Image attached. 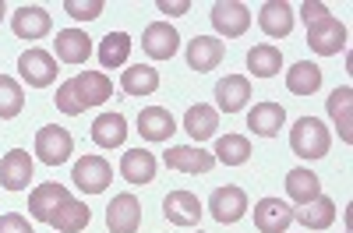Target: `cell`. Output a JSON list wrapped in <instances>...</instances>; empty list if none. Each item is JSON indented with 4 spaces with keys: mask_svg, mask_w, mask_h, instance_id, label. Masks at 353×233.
<instances>
[{
    "mask_svg": "<svg viewBox=\"0 0 353 233\" xmlns=\"http://www.w3.org/2000/svg\"><path fill=\"white\" fill-rule=\"evenodd\" d=\"M286 194L297 201V205H307L311 198H318L321 194V181H318V173H311V170H290L286 173Z\"/></svg>",
    "mask_w": 353,
    "mask_h": 233,
    "instance_id": "f1b7e54d",
    "label": "cell"
},
{
    "mask_svg": "<svg viewBox=\"0 0 353 233\" xmlns=\"http://www.w3.org/2000/svg\"><path fill=\"white\" fill-rule=\"evenodd\" d=\"M68 188L64 184H39L32 194H28V212H32V219L39 223H50L53 212L61 209V201H68Z\"/></svg>",
    "mask_w": 353,
    "mask_h": 233,
    "instance_id": "ac0fdd59",
    "label": "cell"
},
{
    "mask_svg": "<svg viewBox=\"0 0 353 233\" xmlns=\"http://www.w3.org/2000/svg\"><path fill=\"white\" fill-rule=\"evenodd\" d=\"M88 53H92V39H88L81 28H64V32H57V61L85 64Z\"/></svg>",
    "mask_w": 353,
    "mask_h": 233,
    "instance_id": "44dd1931",
    "label": "cell"
},
{
    "mask_svg": "<svg viewBox=\"0 0 353 233\" xmlns=\"http://www.w3.org/2000/svg\"><path fill=\"white\" fill-rule=\"evenodd\" d=\"M18 71H21V78L32 85V89H46V85H53L57 81V61H53V53H46V50H25L21 57H18Z\"/></svg>",
    "mask_w": 353,
    "mask_h": 233,
    "instance_id": "3957f363",
    "label": "cell"
},
{
    "mask_svg": "<svg viewBox=\"0 0 353 233\" xmlns=\"http://www.w3.org/2000/svg\"><path fill=\"white\" fill-rule=\"evenodd\" d=\"M159 11L176 18V14H188L191 11V0H159Z\"/></svg>",
    "mask_w": 353,
    "mask_h": 233,
    "instance_id": "f35d334b",
    "label": "cell"
},
{
    "mask_svg": "<svg viewBox=\"0 0 353 233\" xmlns=\"http://www.w3.org/2000/svg\"><path fill=\"white\" fill-rule=\"evenodd\" d=\"M258 25H261L265 36L286 39L293 32V8L286 4V0H269V4L258 11Z\"/></svg>",
    "mask_w": 353,
    "mask_h": 233,
    "instance_id": "e0dca14e",
    "label": "cell"
},
{
    "mask_svg": "<svg viewBox=\"0 0 353 233\" xmlns=\"http://www.w3.org/2000/svg\"><path fill=\"white\" fill-rule=\"evenodd\" d=\"M28 181H32V156L25 149H14L0 159V184L8 191H25Z\"/></svg>",
    "mask_w": 353,
    "mask_h": 233,
    "instance_id": "4fadbf2b",
    "label": "cell"
},
{
    "mask_svg": "<svg viewBox=\"0 0 353 233\" xmlns=\"http://www.w3.org/2000/svg\"><path fill=\"white\" fill-rule=\"evenodd\" d=\"M50 14L39 8V4H21L11 18V28H14V36L18 39H43L50 32Z\"/></svg>",
    "mask_w": 353,
    "mask_h": 233,
    "instance_id": "5bb4252c",
    "label": "cell"
},
{
    "mask_svg": "<svg viewBox=\"0 0 353 233\" xmlns=\"http://www.w3.org/2000/svg\"><path fill=\"white\" fill-rule=\"evenodd\" d=\"M25 106V92L21 85L8 74H0V121H11V116H18Z\"/></svg>",
    "mask_w": 353,
    "mask_h": 233,
    "instance_id": "e575fe53",
    "label": "cell"
},
{
    "mask_svg": "<svg viewBox=\"0 0 353 233\" xmlns=\"http://www.w3.org/2000/svg\"><path fill=\"white\" fill-rule=\"evenodd\" d=\"M121 89L128 96H152L159 89V71L149 64H138V68H124L121 74Z\"/></svg>",
    "mask_w": 353,
    "mask_h": 233,
    "instance_id": "83f0119b",
    "label": "cell"
},
{
    "mask_svg": "<svg viewBox=\"0 0 353 233\" xmlns=\"http://www.w3.org/2000/svg\"><path fill=\"white\" fill-rule=\"evenodd\" d=\"M103 0H64V11L71 14V18H78V21H92V18H99L103 14Z\"/></svg>",
    "mask_w": 353,
    "mask_h": 233,
    "instance_id": "d590c367",
    "label": "cell"
},
{
    "mask_svg": "<svg viewBox=\"0 0 353 233\" xmlns=\"http://www.w3.org/2000/svg\"><path fill=\"white\" fill-rule=\"evenodd\" d=\"M163 216L173 226H194L201 219V201L191 191H170L163 198Z\"/></svg>",
    "mask_w": 353,
    "mask_h": 233,
    "instance_id": "7c38bea8",
    "label": "cell"
},
{
    "mask_svg": "<svg viewBox=\"0 0 353 233\" xmlns=\"http://www.w3.org/2000/svg\"><path fill=\"white\" fill-rule=\"evenodd\" d=\"M141 50L152 57V61H170V57L181 50V32L170 21H152L141 32Z\"/></svg>",
    "mask_w": 353,
    "mask_h": 233,
    "instance_id": "52a82bcc",
    "label": "cell"
},
{
    "mask_svg": "<svg viewBox=\"0 0 353 233\" xmlns=\"http://www.w3.org/2000/svg\"><path fill=\"white\" fill-rule=\"evenodd\" d=\"M293 219H297L301 226H307V230H329L336 223V201L318 194V198L307 201V205H301L297 212H293Z\"/></svg>",
    "mask_w": 353,
    "mask_h": 233,
    "instance_id": "603a6c76",
    "label": "cell"
},
{
    "mask_svg": "<svg viewBox=\"0 0 353 233\" xmlns=\"http://www.w3.org/2000/svg\"><path fill=\"white\" fill-rule=\"evenodd\" d=\"M106 226L110 233H138L141 226V205L134 194H117L106 205Z\"/></svg>",
    "mask_w": 353,
    "mask_h": 233,
    "instance_id": "30bf717a",
    "label": "cell"
},
{
    "mask_svg": "<svg viewBox=\"0 0 353 233\" xmlns=\"http://www.w3.org/2000/svg\"><path fill=\"white\" fill-rule=\"evenodd\" d=\"M0 233H32V226H28L25 216L8 212V216H0Z\"/></svg>",
    "mask_w": 353,
    "mask_h": 233,
    "instance_id": "74e56055",
    "label": "cell"
},
{
    "mask_svg": "<svg viewBox=\"0 0 353 233\" xmlns=\"http://www.w3.org/2000/svg\"><path fill=\"white\" fill-rule=\"evenodd\" d=\"M251 99V81L244 74H226L219 85H216V103L223 113H241Z\"/></svg>",
    "mask_w": 353,
    "mask_h": 233,
    "instance_id": "d6986e66",
    "label": "cell"
},
{
    "mask_svg": "<svg viewBox=\"0 0 353 233\" xmlns=\"http://www.w3.org/2000/svg\"><path fill=\"white\" fill-rule=\"evenodd\" d=\"M71 181L85 191V194H103L113 181V170L103 156H85L74 163V173H71Z\"/></svg>",
    "mask_w": 353,
    "mask_h": 233,
    "instance_id": "277c9868",
    "label": "cell"
},
{
    "mask_svg": "<svg viewBox=\"0 0 353 233\" xmlns=\"http://www.w3.org/2000/svg\"><path fill=\"white\" fill-rule=\"evenodd\" d=\"M4 11H8V8H4V0H0V21H4Z\"/></svg>",
    "mask_w": 353,
    "mask_h": 233,
    "instance_id": "ab89813d",
    "label": "cell"
},
{
    "mask_svg": "<svg viewBox=\"0 0 353 233\" xmlns=\"http://www.w3.org/2000/svg\"><path fill=\"white\" fill-rule=\"evenodd\" d=\"M110 96H113V81L103 71H81L78 78L64 81L61 89H57V110L68 113V116H78L81 110L99 106Z\"/></svg>",
    "mask_w": 353,
    "mask_h": 233,
    "instance_id": "6da1fadb",
    "label": "cell"
},
{
    "mask_svg": "<svg viewBox=\"0 0 353 233\" xmlns=\"http://www.w3.org/2000/svg\"><path fill=\"white\" fill-rule=\"evenodd\" d=\"M329 145H332V134L329 128L318 121V116H301L290 131V149L297 152L301 159H321L329 156Z\"/></svg>",
    "mask_w": 353,
    "mask_h": 233,
    "instance_id": "7a4b0ae2",
    "label": "cell"
},
{
    "mask_svg": "<svg viewBox=\"0 0 353 233\" xmlns=\"http://www.w3.org/2000/svg\"><path fill=\"white\" fill-rule=\"evenodd\" d=\"M131 57V36L128 32H110L99 43V64L103 68H124Z\"/></svg>",
    "mask_w": 353,
    "mask_h": 233,
    "instance_id": "836d02e7",
    "label": "cell"
},
{
    "mask_svg": "<svg viewBox=\"0 0 353 233\" xmlns=\"http://www.w3.org/2000/svg\"><path fill=\"white\" fill-rule=\"evenodd\" d=\"M223 57H226V46L223 39H212V36H194L188 43V68L194 71H212L223 64Z\"/></svg>",
    "mask_w": 353,
    "mask_h": 233,
    "instance_id": "9a60e30c",
    "label": "cell"
},
{
    "mask_svg": "<svg viewBox=\"0 0 353 233\" xmlns=\"http://www.w3.org/2000/svg\"><path fill=\"white\" fill-rule=\"evenodd\" d=\"M301 14H304V21H307V25H318V21L332 18L329 4H321V0H304V4H301Z\"/></svg>",
    "mask_w": 353,
    "mask_h": 233,
    "instance_id": "8d00e7d4",
    "label": "cell"
},
{
    "mask_svg": "<svg viewBox=\"0 0 353 233\" xmlns=\"http://www.w3.org/2000/svg\"><path fill=\"white\" fill-rule=\"evenodd\" d=\"M248 68H251L254 78H276L279 68H283V53H279L272 43H258V46H251V53H248Z\"/></svg>",
    "mask_w": 353,
    "mask_h": 233,
    "instance_id": "f546056e",
    "label": "cell"
},
{
    "mask_svg": "<svg viewBox=\"0 0 353 233\" xmlns=\"http://www.w3.org/2000/svg\"><path fill=\"white\" fill-rule=\"evenodd\" d=\"M286 89L293 96H314L321 89V68L311 64V61H301L286 71Z\"/></svg>",
    "mask_w": 353,
    "mask_h": 233,
    "instance_id": "4316f807",
    "label": "cell"
},
{
    "mask_svg": "<svg viewBox=\"0 0 353 233\" xmlns=\"http://www.w3.org/2000/svg\"><path fill=\"white\" fill-rule=\"evenodd\" d=\"M350 106H353V89L350 85H343V89H336L332 96H329V116L339 124V138L350 145L353 141V116H350Z\"/></svg>",
    "mask_w": 353,
    "mask_h": 233,
    "instance_id": "4dcf8cb0",
    "label": "cell"
},
{
    "mask_svg": "<svg viewBox=\"0 0 353 233\" xmlns=\"http://www.w3.org/2000/svg\"><path fill=\"white\" fill-rule=\"evenodd\" d=\"M198 233H201V230H198Z\"/></svg>",
    "mask_w": 353,
    "mask_h": 233,
    "instance_id": "60d3db41",
    "label": "cell"
},
{
    "mask_svg": "<svg viewBox=\"0 0 353 233\" xmlns=\"http://www.w3.org/2000/svg\"><path fill=\"white\" fill-rule=\"evenodd\" d=\"M216 163H226V166H244L251 159V141L244 134H226L216 141Z\"/></svg>",
    "mask_w": 353,
    "mask_h": 233,
    "instance_id": "d6a6232c",
    "label": "cell"
},
{
    "mask_svg": "<svg viewBox=\"0 0 353 233\" xmlns=\"http://www.w3.org/2000/svg\"><path fill=\"white\" fill-rule=\"evenodd\" d=\"M166 166L181 170V173H209L216 166V156L205 149H194V145H173L166 152Z\"/></svg>",
    "mask_w": 353,
    "mask_h": 233,
    "instance_id": "2e32d148",
    "label": "cell"
},
{
    "mask_svg": "<svg viewBox=\"0 0 353 233\" xmlns=\"http://www.w3.org/2000/svg\"><path fill=\"white\" fill-rule=\"evenodd\" d=\"M212 25L219 36L237 39L251 28V11H248V4H237V0H219L212 8Z\"/></svg>",
    "mask_w": 353,
    "mask_h": 233,
    "instance_id": "ba28073f",
    "label": "cell"
},
{
    "mask_svg": "<svg viewBox=\"0 0 353 233\" xmlns=\"http://www.w3.org/2000/svg\"><path fill=\"white\" fill-rule=\"evenodd\" d=\"M124 138H128V124H124L121 113H103V116H96L92 141L99 145V149H117V145H124Z\"/></svg>",
    "mask_w": 353,
    "mask_h": 233,
    "instance_id": "d4e9b609",
    "label": "cell"
},
{
    "mask_svg": "<svg viewBox=\"0 0 353 233\" xmlns=\"http://www.w3.org/2000/svg\"><path fill=\"white\" fill-rule=\"evenodd\" d=\"M36 152H39V159H43L46 166H61V163L71 159L74 141H71V134H68L64 128L50 124V128H43V131L36 134Z\"/></svg>",
    "mask_w": 353,
    "mask_h": 233,
    "instance_id": "8992f818",
    "label": "cell"
},
{
    "mask_svg": "<svg viewBox=\"0 0 353 233\" xmlns=\"http://www.w3.org/2000/svg\"><path fill=\"white\" fill-rule=\"evenodd\" d=\"M209 212H212V219L223 223V226L237 223V219H244V212H248V194H244L237 184L216 188L212 198H209Z\"/></svg>",
    "mask_w": 353,
    "mask_h": 233,
    "instance_id": "5b68a950",
    "label": "cell"
},
{
    "mask_svg": "<svg viewBox=\"0 0 353 233\" xmlns=\"http://www.w3.org/2000/svg\"><path fill=\"white\" fill-rule=\"evenodd\" d=\"M216 124H219V113H216L212 106H205V103L191 106L188 116H184V128H188V134H191L194 141L212 138V134H216Z\"/></svg>",
    "mask_w": 353,
    "mask_h": 233,
    "instance_id": "1f68e13d",
    "label": "cell"
},
{
    "mask_svg": "<svg viewBox=\"0 0 353 233\" xmlns=\"http://www.w3.org/2000/svg\"><path fill=\"white\" fill-rule=\"evenodd\" d=\"M121 177L128 184H152L156 181V156L145 149H131L121 159Z\"/></svg>",
    "mask_w": 353,
    "mask_h": 233,
    "instance_id": "cb8c5ba5",
    "label": "cell"
},
{
    "mask_svg": "<svg viewBox=\"0 0 353 233\" xmlns=\"http://www.w3.org/2000/svg\"><path fill=\"white\" fill-rule=\"evenodd\" d=\"M307 46L321 57H332L346 46V25L339 18H325L318 25H307Z\"/></svg>",
    "mask_w": 353,
    "mask_h": 233,
    "instance_id": "9c48e42d",
    "label": "cell"
},
{
    "mask_svg": "<svg viewBox=\"0 0 353 233\" xmlns=\"http://www.w3.org/2000/svg\"><path fill=\"white\" fill-rule=\"evenodd\" d=\"M138 131H141L145 141H166V138H173L176 121L166 106H145L141 116H138Z\"/></svg>",
    "mask_w": 353,
    "mask_h": 233,
    "instance_id": "ffe728a7",
    "label": "cell"
},
{
    "mask_svg": "<svg viewBox=\"0 0 353 233\" xmlns=\"http://www.w3.org/2000/svg\"><path fill=\"white\" fill-rule=\"evenodd\" d=\"M290 223H293V209L283 198H261L254 205V226L261 233H286Z\"/></svg>",
    "mask_w": 353,
    "mask_h": 233,
    "instance_id": "8fae6325",
    "label": "cell"
},
{
    "mask_svg": "<svg viewBox=\"0 0 353 233\" xmlns=\"http://www.w3.org/2000/svg\"><path fill=\"white\" fill-rule=\"evenodd\" d=\"M286 124V110L279 103H258L251 113H248V128L261 138H276Z\"/></svg>",
    "mask_w": 353,
    "mask_h": 233,
    "instance_id": "7402d4cb",
    "label": "cell"
},
{
    "mask_svg": "<svg viewBox=\"0 0 353 233\" xmlns=\"http://www.w3.org/2000/svg\"><path fill=\"white\" fill-rule=\"evenodd\" d=\"M88 219H92V212H88L85 201L68 198V201H61V209L53 212L50 226H53V230H61V233H78V230L88 226Z\"/></svg>",
    "mask_w": 353,
    "mask_h": 233,
    "instance_id": "484cf974",
    "label": "cell"
}]
</instances>
